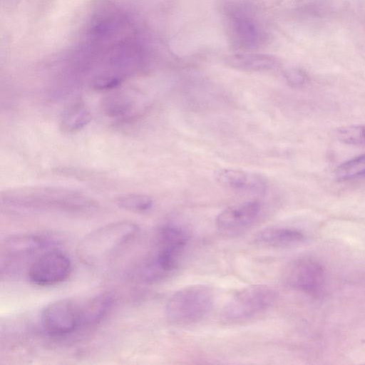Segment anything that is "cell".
I'll return each mask as SVG.
<instances>
[{
    "mask_svg": "<svg viewBox=\"0 0 365 365\" xmlns=\"http://www.w3.org/2000/svg\"><path fill=\"white\" fill-rule=\"evenodd\" d=\"M139 230L138 225L128 220L102 226L80 241L77 247L78 256L89 267L106 265L135 239Z\"/></svg>",
    "mask_w": 365,
    "mask_h": 365,
    "instance_id": "obj_2",
    "label": "cell"
},
{
    "mask_svg": "<svg viewBox=\"0 0 365 365\" xmlns=\"http://www.w3.org/2000/svg\"><path fill=\"white\" fill-rule=\"evenodd\" d=\"M215 178L219 185L234 191L262 194L267 189V182L262 176L240 169H220L215 173Z\"/></svg>",
    "mask_w": 365,
    "mask_h": 365,
    "instance_id": "obj_11",
    "label": "cell"
},
{
    "mask_svg": "<svg viewBox=\"0 0 365 365\" xmlns=\"http://www.w3.org/2000/svg\"><path fill=\"white\" fill-rule=\"evenodd\" d=\"M304 239L300 231L284 227H268L260 231L256 242L272 247H288L301 243Z\"/></svg>",
    "mask_w": 365,
    "mask_h": 365,
    "instance_id": "obj_12",
    "label": "cell"
},
{
    "mask_svg": "<svg viewBox=\"0 0 365 365\" xmlns=\"http://www.w3.org/2000/svg\"><path fill=\"white\" fill-rule=\"evenodd\" d=\"M211 287L195 284L175 292L165 306V315L171 323L190 325L203 319L211 311L214 304Z\"/></svg>",
    "mask_w": 365,
    "mask_h": 365,
    "instance_id": "obj_4",
    "label": "cell"
},
{
    "mask_svg": "<svg viewBox=\"0 0 365 365\" xmlns=\"http://www.w3.org/2000/svg\"><path fill=\"white\" fill-rule=\"evenodd\" d=\"M6 204L29 209H55L64 211L81 212L94 206L88 198L79 193L41 187L23 190L6 194L2 197Z\"/></svg>",
    "mask_w": 365,
    "mask_h": 365,
    "instance_id": "obj_3",
    "label": "cell"
},
{
    "mask_svg": "<svg viewBox=\"0 0 365 365\" xmlns=\"http://www.w3.org/2000/svg\"><path fill=\"white\" fill-rule=\"evenodd\" d=\"M283 281L289 287L310 294H318L324 284V272L313 259L302 258L289 263L282 273Z\"/></svg>",
    "mask_w": 365,
    "mask_h": 365,
    "instance_id": "obj_8",
    "label": "cell"
},
{
    "mask_svg": "<svg viewBox=\"0 0 365 365\" xmlns=\"http://www.w3.org/2000/svg\"><path fill=\"white\" fill-rule=\"evenodd\" d=\"M55 243V238L42 233L12 235L2 242L1 254L6 259L21 258L48 248Z\"/></svg>",
    "mask_w": 365,
    "mask_h": 365,
    "instance_id": "obj_10",
    "label": "cell"
},
{
    "mask_svg": "<svg viewBox=\"0 0 365 365\" xmlns=\"http://www.w3.org/2000/svg\"><path fill=\"white\" fill-rule=\"evenodd\" d=\"M73 58L93 88L109 90L145 66L148 51L133 19L115 4L103 1L91 9Z\"/></svg>",
    "mask_w": 365,
    "mask_h": 365,
    "instance_id": "obj_1",
    "label": "cell"
},
{
    "mask_svg": "<svg viewBox=\"0 0 365 365\" xmlns=\"http://www.w3.org/2000/svg\"><path fill=\"white\" fill-rule=\"evenodd\" d=\"M365 175V154L341 163L336 170V178L346 180Z\"/></svg>",
    "mask_w": 365,
    "mask_h": 365,
    "instance_id": "obj_20",
    "label": "cell"
},
{
    "mask_svg": "<svg viewBox=\"0 0 365 365\" xmlns=\"http://www.w3.org/2000/svg\"><path fill=\"white\" fill-rule=\"evenodd\" d=\"M134 95L129 93L120 91L108 96L103 103L104 112L110 117L125 118L135 112L139 108Z\"/></svg>",
    "mask_w": 365,
    "mask_h": 365,
    "instance_id": "obj_17",
    "label": "cell"
},
{
    "mask_svg": "<svg viewBox=\"0 0 365 365\" xmlns=\"http://www.w3.org/2000/svg\"><path fill=\"white\" fill-rule=\"evenodd\" d=\"M41 322L50 336L61 337L83 329L82 302L61 299L51 302L43 309Z\"/></svg>",
    "mask_w": 365,
    "mask_h": 365,
    "instance_id": "obj_6",
    "label": "cell"
},
{
    "mask_svg": "<svg viewBox=\"0 0 365 365\" xmlns=\"http://www.w3.org/2000/svg\"><path fill=\"white\" fill-rule=\"evenodd\" d=\"M235 40L243 47L255 46L259 39V31L255 23L245 14L235 13L231 18Z\"/></svg>",
    "mask_w": 365,
    "mask_h": 365,
    "instance_id": "obj_16",
    "label": "cell"
},
{
    "mask_svg": "<svg viewBox=\"0 0 365 365\" xmlns=\"http://www.w3.org/2000/svg\"><path fill=\"white\" fill-rule=\"evenodd\" d=\"M113 304V296L104 292L82 302L83 329L96 325L109 313Z\"/></svg>",
    "mask_w": 365,
    "mask_h": 365,
    "instance_id": "obj_13",
    "label": "cell"
},
{
    "mask_svg": "<svg viewBox=\"0 0 365 365\" xmlns=\"http://www.w3.org/2000/svg\"><path fill=\"white\" fill-rule=\"evenodd\" d=\"M117 204L120 207L130 212H145L152 208L153 201L148 195L130 193L118 197Z\"/></svg>",
    "mask_w": 365,
    "mask_h": 365,
    "instance_id": "obj_19",
    "label": "cell"
},
{
    "mask_svg": "<svg viewBox=\"0 0 365 365\" xmlns=\"http://www.w3.org/2000/svg\"><path fill=\"white\" fill-rule=\"evenodd\" d=\"M287 83L293 88L303 86L307 81L308 77L305 71L299 68H290L283 72Z\"/></svg>",
    "mask_w": 365,
    "mask_h": 365,
    "instance_id": "obj_22",
    "label": "cell"
},
{
    "mask_svg": "<svg viewBox=\"0 0 365 365\" xmlns=\"http://www.w3.org/2000/svg\"><path fill=\"white\" fill-rule=\"evenodd\" d=\"M261 203L250 200L232 205L218 214L215 224L224 233H236L251 225L259 215Z\"/></svg>",
    "mask_w": 365,
    "mask_h": 365,
    "instance_id": "obj_9",
    "label": "cell"
},
{
    "mask_svg": "<svg viewBox=\"0 0 365 365\" xmlns=\"http://www.w3.org/2000/svg\"><path fill=\"white\" fill-rule=\"evenodd\" d=\"M276 298V291L269 286L255 284L244 287L224 305L220 320L230 324L250 319L269 309Z\"/></svg>",
    "mask_w": 365,
    "mask_h": 365,
    "instance_id": "obj_5",
    "label": "cell"
},
{
    "mask_svg": "<svg viewBox=\"0 0 365 365\" xmlns=\"http://www.w3.org/2000/svg\"><path fill=\"white\" fill-rule=\"evenodd\" d=\"M188 240L184 229L178 225L167 223L160 226L157 232L156 247L180 255Z\"/></svg>",
    "mask_w": 365,
    "mask_h": 365,
    "instance_id": "obj_15",
    "label": "cell"
},
{
    "mask_svg": "<svg viewBox=\"0 0 365 365\" xmlns=\"http://www.w3.org/2000/svg\"><path fill=\"white\" fill-rule=\"evenodd\" d=\"M338 139L345 144H365V126L350 125L339 128L336 132Z\"/></svg>",
    "mask_w": 365,
    "mask_h": 365,
    "instance_id": "obj_21",
    "label": "cell"
},
{
    "mask_svg": "<svg viewBox=\"0 0 365 365\" xmlns=\"http://www.w3.org/2000/svg\"><path fill=\"white\" fill-rule=\"evenodd\" d=\"M226 61L232 68L251 71L270 70L278 64L276 58L262 53H235L229 56Z\"/></svg>",
    "mask_w": 365,
    "mask_h": 365,
    "instance_id": "obj_14",
    "label": "cell"
},
{
    "mask_svg": "<svg viewBox=\"0 0 365 365\" xmlns=\"http://www.w3.org/2000/svg\"><path fill=\"white\" fill-rule=\"evenodd\" d=\"M71 271L69 256L58 249H51L43 252L31 264L27 277L35 285L48 287L64 282Z\"/></svg>",
    "mask_w": 365,
    "mask_h": 365,
    "instance_id": "obj_7",
    "label": "cell"
},
{
    "mask_svg": "<svg viewBox=\"0 0 365 365\" xmlns=\"http://www.w3.org/2000/svg\"><path fill=\"white\" fill-rule=\"evenodd\" d=\"M91 120L89 110L81 104L69 107L61 120V128L68 133H75L85 128Z\"/></svg>",
    "mask_w": 365,
    "mask_h": 365,
    "instance_id": "obj_18",
    "label": "cell"
}]
</instances>
